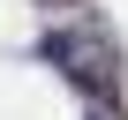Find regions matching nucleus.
I'll return each instance as SVG.
<instances>
[{"instance_id": "nucleus-1", "label": "nucleus", "mask_w": 128, "mask_h": 120, "mask_svg": "<svg viewBox=\"0 0 128 120\" xmlns=\"http://www.w3.org/2000/svg\"><path fill=\"white\" fill-rule=\"evenodd\" d=\"M38 60H53L60 75H68L83 98H98V90H113V45L98 38V30H45V45H38Z\"/></svg>"}, {"instance_id": "nucleus-2", "label": "nucleus", "mask_w": 128, "mask_h": 120, "mask_svg": "<svg viewBox=\"0 0 128 120\" xmlns=\"http://www.w3.org/2000/svg\"><path fill=\"white\" fill-rule=\"evenodd\" d=\"M38 8H83V0H38Z\"/></svg>"}]
</instances>
